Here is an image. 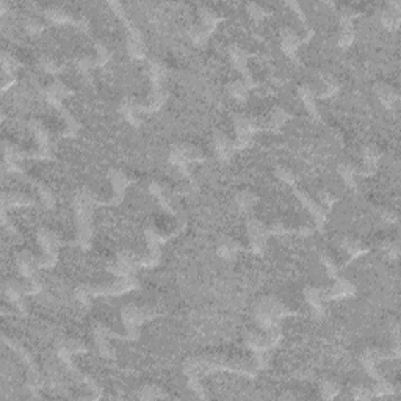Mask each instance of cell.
Masks as SVG:
<instances>
[{
    "mask_svg": "<svg viewBox=\"0 0 401 401\" xmlns=\"http://www.w3.org/2000/svg\"><path fill=\"white\" fill-rule=\"evenodd\" d=\"M109 179L113 187V195L109 199L101 198L93 190L88 187H82L73 195V212L75 220V243L82 251H90L93 246L94 237V210L96 207H118L121 206L128 188L130 185V179L128 174L116 168H111L109 171Z\"/></svg>",
    "mask_w": 401,
    "mask_h": 401,
    "instance_id": "obj_1",
    "label": "cell"
},
{
    "mask_svg": "<svg viewBox=\"0 0 401 401\" xmlns=\"http://www.w3.org/2000/svg\"><path fill=\"white\" fill-rule=\"evenodd\" d=\"M182 371L195 395L201 400H207L209 395L202 385V379L206 376L212 373H232V375L254 379L260 367L252 356L243 357L226 353H206L187 357L182 364Z\"/></svg>",
    "mask_w": 401,
    "mask_h": 401,
    "instance_id": "obj_2",
    "label": "cell"
},
{
    "mask_svg": "<svg viewBox=\"0 0 401 401\" xmlns=\"http://www.w3.org/2000/svg\"><path fill=\"white\" fill-rule=\"evenodd\" d=\"M185 228L187 220L180 221L179 226L171 230L170 234H164V232L154 228L152 224H147L144 228V240L147 248L146 254H137V252L129 249L119 251L113 262L107 265V271L116 278H125L132 276V274H135L140 270L154 269L161 260V246L170 242L171 238L178 237Z\"/></svg>",
    "mask_w": 401,
    "mask_h": 401,
    "instance_id": "obj_3",
    "label": "cell"
},
{
    "mask_svg": "<svg viewBox=\"0 0 401 401\" xmlns=\"http://www.w3.org/2000/svg\"><path fill=\"white\" fill-rule=\"evenodd\" d=\"M149 82L151 93L146 97V102L138 104L132 97H124L119 102L118 111L135 129L143 124V116L156 115L164 109L170 96L166 88V66L159 58L149 60Z\"/></svg>",
    "mask_w": 401,
    "mask_h": 401,
    "instance_id": "obj_4",
    "label": "cell"
},
{
    "mask_svg": "<svg viewBox=\"0 0 401 401\" xmlns=\"http://www.w3.org/2000/svg\"><path fill=\"white\" fill-rule=\"evenodd\" d=\"M401 357V339H400V326L398 323H395L393 326V347L392 348H367L362 351L361 361L362 369L365 373L371 378V381L375 383V385L371 387L373 398H387L397 395V387L393 385L389 379H385L381 371H379L378 365L383 361H397Z\"/></svg>",
    "mask_w": 401,
    "mask_h": 401,
    "instance_id": "obj_5",
    "label": "cell"
},
{
    "mask_svg": "<svg viewBox=\"0 0 401 401\" xmlns=\"http://www.w3.org/2000/svg\"><path fill=\"white\" fill-rule=\"evenodd\" d=\"M254 321L264 334L270 350H276L283 342V321L297 312L276 297L260 298L254 306Z\"/></svg>",
    "mask_w": 401,
    "mask_h": 401,
    "instance_id": "obj_6",
    "label": "cell"
},
{
    "mask_svg": "<svg viewBox=\"0 0 401 401\" xmlns=\"http://www.w3.org/2000/svg\"><path fill=\"white\" fill-rule=\"evenodd\" d=\"M288 119H292V115L284 107L273 109L266 118L235 113L232 116V124L235 129V151L238 152L249 147L252 144V138L260 132H279Z\"/></svg>",
    "mask_w": 401,
    "mask_h": 401,
    "instance_id": "obj_7",
    "label": "cell"
},
{
    "mask_svg": "<svg viewBox=\"0 0 401 401\" xmlns=\"http://www.w3.org/2000/svg\"><path fill=\"white\" fill-rule=\"evenodd\" d=\"M88 353V347L83 342L77 339H58L55 342V354H57L58 361L63 364V367L68 371L75 384L85 387V390L90 392L91 400H99L104 397L102 387L97 384L94 378L87 375L74 364V356Z\"/></svg>",
    "mask_w": 401,
    "mask_h": 401,
    "instance_id": "obj_8",
    "label": "cell"
},
{
    "mask_svg": "<svg viewBox=\"0 0 401 401\" xmlns=\"http://www.w3.org/2000/svg\"><path fill=\"white\" fill-rule=\"evenodd\" d=\"M39 94L43 96V99L51 105L54 110H57V113L65 123V130L60 133L61 138H77L79 137V132L82 129V125L79 123L73 111L66 107L65 99L66 97H71L75 94V91L73 88H69L65 82L61 79H54L52 83H49L47 87L41 88Z\"/></svg>",
    "mask_w": 401,
    "mask_h": 401,
    "instance_id": "obj_9",
    "label": "cell"
},
{
    "mask_svg": "<svg viewBox=\"0 0 401 401\" xmlns=\"http://www.w3.org/2000/svg\"><path fill=\"white\" fill-rule=\"evenodd\" d=\"M2 342L5 347H8L13 353L18 356L20 364H23V367L27 373L25 389L29 390L30 398L33 400L43 398L46 376H44V371L41 370L39 364L37 362V359H35V356L32 354V351L27 348L25 345H23L16 339H13V337H8L6 334H2Z\"/></svg>",
    "mask_w": 401,
    "mask_h": 401,
    "instance_id": "obj_10",
    "label": "cell"
},
{
    "mask_svg": "<svg viewBox=\"0 0 401 401\" xmlns=\"http://www.w3.org/2000/svg\"><path fill=\"white\" fill-rule=\"evenodd\" d=\"M274 175H276L283 184L290 187L292 193L295 195V198L300 201L302 209L312 216V220L315 223V229L319 232H323L328 223V212L320 206L319 201L314 199V196L309 195L306 190L300 185L297 175H295L290 168H287L284 165H278L274 168Z\"/></svg>",
    "mask_w": 401,
    "mask_h": 401,
    "instance_id": "obj_11",
    "label": "cell"
},
{
    "mask_svg": "<svg viewBox=\"0 0 401 401\" xmlns=\"http://www.w3.org/2000/svg\"><path fill=\"white\" fill-rule=\"evenodd\" d=\"M140 288V280L135 274L125 278H118L115 283L105 284H83L75 288V298L79 300L83 306L91 304V298H111V297H124L133 290Z\"/></svg>",
    "mask_w": 401,
    "mask_h": 401,
    "instance_id": "obj_12",
    "label": "cell"
},
{
    "mask_svg": "<svg viewBox=\"0 0 401 401\" xmlns=\"http://www.w3.org/2000/svg\"><path fill=\"white\" fill-rule=\"evenodd\" d=\"M166 315V309L164 306H138V304H125L121 307V321L125 328L124 340L135 342L140 339V331L147 321H152L160 316Z\"/></svg>",
    "mask_w": 401,
    "mask_h": 401,
    "instance_id": "obj_13",
    "label": "cell"
},
{
    "mask_svg": "<svg viewBox=\"0 0 401 401\" xmlns=\"http://www.w3.org/2000/svg\"><path fill=\"white\" fill-rule=\"evenodd\" d=\"M109 6L111 8V11L115 13V16L121 20L125 35H128V38H125V46H128V54L130 60L133 61L146 60L147 46L142 29H140L135 20L130 18L128 10H125V6L121 2H118V0H109Z\"/></svg>",
    "mask_w": 401,
    "mask_h": 401,
    "instance_id": "obj_14",
    "label": "cell"
},
{
    "mask_svg": "<svg viewBox=\"0 0 401 401\" xmlns=\"http://www.w3.org/2000/svg\"><path fill=\"white\" fill-rule=\"evenodd\" d=\"M206 160H207L206 154H204L198 146L185 142L174 143L170 147V152H168V161H170L175 170L182 174V178H184L193 188H196V182L192 178L190 166L193 164H204Z\"/></svg>",
    "mask_w": 401,
    "mask_h": 401,
    "instance_id": "obj_15",
    "label": "cell"
},
{
    "mask_svg": "<svg viewBox=\"0 0 401 401\" xmlns=\"http://www.w3.org/2000/svg\"><path fill=\"white\" fill-rule=\"evenodd\" d=\"M37 206V199L32 198L30 195L16 192V190H4L2 198H0V223H2L4 229L8 232L10 235L20 238L18 228L15 226L8 218V212L13 209H23V207H35Z\"/></svg>",
    "mask_w": 401,
    "mask_h": 401,
    "instance_id": "obj_16",
    "label": "cell"
},
{
    "mask_svg": "<svg viewBox=\"0 0 401 401\" xmlns=\"http://www.w3.org/2000/svg\"><path fill=\"white\" fill-rule=\"evenodd\" d=\"M37 240L41 246L43 254L38 257V269L39 270H51L58 264L60 248L65 242L61 240L57 232L49 229L46 226H41L37 230Z\"/></svg>",
    "mask_w": 401,
    "mask_h": 401,
    "instance_id": "obj_17",
    "label": "cell"
},
{
    "mask_svg": "<svg viewBox=\"0 0 401 401\" xmlns=\"http://www.w3.org/2000/svg\"><path fill=\"white\" fill-rule=\"evenodd\" d=\"M113 58V54H111L110 47L104 43V41L97 39L94 43V55H82V57H77L74 60V68L77 69V73L80 74L82 80L91 85L93 83V73L94 68H104L110 60Z\"/></svg>",
    "mask_w": 401,
    "mask_h": 401,
    "instance_id": "obj_18",
    "label": "cell"
},
{
    "mask_svg": "<svg viewBox=\"0 0 401 401\" xmlns=\"http://www.w3.org/2000/svg\"><path fill=\"white\" fill-rule=\"evenodd\" d=\"M223 19L224 18L218 15L215 10L209 8V6H201L199 20L187 30L188 38L192 39L195 46H204L209 41V38L212 37Z\"/></svg>",
    "mask_w": 401,
    "mask_h": 401,
    "instance_id": "obj_19",
    "label": "cell"
},
{
    "mask_svg": "<svg viewBox=\"0 0 401 401\" xmlns=\"http://www.w3.org/2000/svg\"><path fill=\"white\" fill-rule=\"evenodd\" d=\"M16 265L20 276L25 280H29L32 297L43 292V283H41V279L38 278V256L32 254V252L27 249L20 251L16 254Z\"/></svg>",
    "mask_w": 401,
    "mask_h": 401,
    "instance_id": "obj_20",
    "label": "cell"
},
{
    "mask_svg": "<svg viewBox=\"0 0 401 401\" xmlns=\"http://www.w3.org/2000/svg\"><path fill=\"white\" fill-rule=\"evenodd\" d=\"M246 234H248L249 240V251L254 256H264L269 246L270 234H269V224L260 221L259 218L248 216L246 218Z\"/></svg>",
    "mask_w": 401,
    "mask_h": 401,
    "instance_id": "obj_21",
    "label": "cell"
},
{
    "mask_svg": "<svg viewBox=\"0 0 401 401\" xmlns=\"http://www.w3.org/2000/svg\"><path fill=\"white\" fill-rule=\"evenodd\" d=\"M29 129L35 138V143H37V147H35V149H37L38 160H49V161L57 160V157H55V154H54L51 132L47 130L46 124L38 118H32L29 121Z\"/></svg>",
    "mask_w": 401,
    "mask_h": 401,
    "instance_id": "obj_22",
    "label": "cell"
},
{
    "mask_svg": "<svg viewBox=\"0 0 401 401\" xmlns=\"http://www.w3.org/2000/svg\"><path fill=\"white\" fill-rule=\"evenodd\" d=\"M93 339L99 356L109 359V361H115L116 353L115 350L111 348L110 340H124V334H118L116 331H111L107 325H104V323L96 321L93 325Z\"/></svg>",
    "mask_w": 401,
    "mask_h": 401,
    "instance_id": "obj_23",
    "label": "cell"
},
{
    "mask_svg": "<svg viewBox=\"0 0 401 401\" xmlns=\"http://www.w3.org/2000/svg\"><path fill=\"white\" fill-rule=\"evenodd\" d=\"M43 16L49 24L54 25H71L74 29L80 32H90V20L85 18H77L71 11H68L61 6H49V8L43 10Z\"/></svg>",
    "mask_w": 401,
    "mask_h": 401,
    "instance_id": "obj_24",
    "label": "cell"
},
{
    "mask_svg": "<svg viewBox=\"0 0 401 401\" xmlns=\"http://www.w3.org/2000/svg\"><path fill=\"white\" fill-rule=\"evenodd\" d=\"M229 57L232 61V66L235 68V71L242 75V82L246 83L251 91L257 88V82L254 79V75L251 73L249 68V54L245 51L240 44H230L229 46Z\"/></svg>",
    "mask_w": 401,
    "mask_h": 401,
    "instance_id": "obj_25",
    "label": "cell"
},
{
    "mask_svg": "<svg viewBox=\"0 0 401 401\" xmlns=\"http://www.w3.org/2000/svg\"><path fill=\"white\" fill-rule=\"evenodd\" d=\"M359 15H361V13L350 8V6H343V8H340V13H339L340 32H339V39H337V46L343 49V51L354 43V38H356L354 20Z\"/></svg>",
    "mask_w": 401,
    "mask_h": 401,
    "instance_id": "obj_26",
    "label": "cell"
},
{
    "mask_svg": "<svg viewBox=\"0 0 401 401\" xmlns=\"http://www.w3.org/2000/svg\"><path fill=\"white\" fill-rule=\"evenodd\" d=\"M4 293H5L6 300H8L11 304L18 309V312L23 316H27V314H29V309H27L25 298L32 297L30 285L18 283V280H15V279L5 280Z\"/></svg>",
    "mask_w": 401,
    "mask_h": 401,
    "instance_id": "obj_27",
    "label": "cell"
},
{
    "mask_svg": "<svg viewBox=\"0 0 401 401\" xmlns=\"http://www.w3.org/2000/svg\"><path fill=\"white\" fill-rule=\"evenodd\" d=\"M0 66H2V94L11 90L18 83V71L23 68V63L16 55L4 51L0 54Z\"/></svg>",
    "mask_w": 401,
    "mask_h": 401,
    "instance_id": "obj_28",
    "label": "cell"
},
{
    "mask_svg": "<svg viewBox=\"0 0 401 401\" xmlns=\"http://www.w3.org/2000/svg\"><path fill=\"white\" fill-rule=\"evenodd\" d=\"M383 154L376 144H364L361 149V166L359 168V178H373L379 170V161Z\"/></svg>",
    "mask_w": 401,
    "mask_h": 401,
    "instance_id": "obj_29",
    "label": "cell"
},
{
    "mask_svg": "<svg viewBox=\"0 0 401 401\" xmlns=\"http://www.w3.org/2000/svg\"><path fill=\"white\" fill-rule=\"evenodd\" d=\"M302 44H304L302 43V37L297 30H293L292 27H284V29L280 30V51H283L285 57L292 60L295 65H300L298 54Z\"/></svg>",
    "mask_w": 401,
    "mask_h": 401,
    "instance_id": "obj_30",
    "label": "cell"
},
{
    "mask_svg": "<svg viewBox=\"0 0 401 401\" xmlns=\"http://www.w3.org/2000/svg\"><path fill=\"white\" fill-rule=\"evenodd\" d=\"M147 188H149V193L159 202V206L164 209V212H166L173 218L182 216L178 206H175V201L173 199V195H171L170 190H168L166 185L160 184V182H157V180H152V182H149V187Z\"/></svg>",
    "mask_w": 401,
    "mask_h": 401,
    "instance_id": "obj_31",
    "label": "cell"
},
{
    "mask_svg": "<svg viewBox=\"0 0 401 401\" xmlns=\"http://www.w3.org/2000/svg\"><path fill=\"white\" fill-rule=\"evenodd\" d=\"M357 288L356 285L351 283V280L345 279L343 276H339L337 279L333 280V285L331 287H325V301H340V300H347V298H353L356 297Z\"/></svg>",
    "mask_w": 401,
    "mask_h": 401,
    "instance_id": "obj_32",
    "label": "cell"
},
{
    "mask_svg": "<svg viewBox=\"0 0 401 401\" xmlns=\"http://www.w3.org/2000/svg\"><path fill=\"white\" fill-rule=\"evenodd\" d=\"M304 300L312 309L314 316L316 320L325 319L326 315V301H325V287H315V285H306L304 287Z\"/></svg>",
    "mask_w": 401,
    "mask_h": 401,
    "instance_id": "obj_33",
    "label": "cell"
},
{
    "mask_svg": "<svg viewBox=\"0 0 401 401\" xmlns=\"http://www.w3.org/2000/svg\"><path fill=\"white\" fill-rule=\"evenodd\" d=\"M315 226L311 224H302V226H292V224H285L280 221H274L269 224V234L270 237H287V235H297L301 238L311 237L315 232Z\"/></svg>",
    "mask_w": 401,
    "mask_h": 401,
    "instance_id": "obj_34",
    "label": "cell"
},
{
    "mask_svg": "<svg viewBox=\"0 0 401 401\" xmlns=\"http://www.w3.org/2000/svg\"><path fill=\"white\" fill-rule=\"evenodd\" d=\"M214 146H215L218 160H220L224 165H228L232 160V157L237 154L235 147H234V140H230L228 137V133L223 132L221 129L214 130Z\"/></svg>",
    "mask_w": 401,
    "mask_h": 401,
    "instance_id": "obj_35",
    "label": "cell"
},
{
    "mask_svg": "<svg viewBox=\"0 0 401 401\" xmlns=\"http://www.w3.org/2000/svg\"><path fill=\"white\" fill-rule=\"evenodd\" d=\"M19 178L23 179L25 184H29L35 190V192L38 193L41 204H43L46 210H54L55 209V204H57V201H55V195L52 192V188L49 187L46 182L39 180L38 178H33V175L27 174V173H24L23 175H19Z\"/></svg>",
    "mask_w": 401,
    "mask_h": 401,
    "instance_id": "obj_36",
    "label": "cell"
},
{
    "mask_svg": "<svg viewBox=\"0 0 401 401\" xmlns=\"http://www.w3.org/2000/svg\"><path fill=\"white\" fill-rule=\"evenodd\" d=\"M373 91H375L379 102H381V105L387 111H395L398 109L401 97L395 87H392L385 82H376L375 85H373Z\"/></svg>",
    "mask_w": 401,
    "mask_h": 401,
    "instance_id": "obj_37",
    "label": "cell"
},
{
    "mask_svg": "<svg viewBox=\"0 0 401 401\" xmlns=\"http://www.w3.org/2000/svg\"><path fill=\"white\" fill-rule=\"evenodd\" d=\"M298 91V96H300V99L302 102V105H304V109L307 110V113L309 116H311L314 121H323V118H321V113H320V109H319V104H316V91L312 85H309V83H302V85H300L297 88Z\"/></svg>",
    "mask_w": 401,
    "mask_h": 401,
    "instance_id": "obj_38",
    "label": "cell"
},
{
    "mask_svg": "<svg viewBox=\"0 0 401 401\" xmlns=\"http://www.w3.org/2000/svg\"><path fill=\"white\" fill-rule=\"evenodd\" d=\"M337 245H339V248H342L348 254V260L345 265H348L353 262V260L365 256L370 251L367 245H364L361 240H357V238L348 237V235L337 237Z\"/></svg>",
    "mask_w": 401,
    "mask_h": 401,
    "instance_id": "obj_39",
    "label": "cell"
},
{
    "mask_svg": "<svg viewBox=\"0 0 401 401\" xmlns=\"http://www.w3.org/2000/svg\"><path fill=\"white\" fill-rule=\"evenodd\" d=\"M381 24L389 32H397L401 24V2L392 0L381 10Z\"/></svg>",
    "mask_w": 401,
    "mask_h": 401,
    "instance_id": "obj_40",
    "label": "cell"
},
{
    "mask_svg": "<svg viewBox=\"0 0 401 401\" xmlns=\"http://www.w3.org/2000/svg\"><path fill=\"white\" fill-rule=\"evenodd\" d=\"M243 251L245 246L232 237H223L216 246V254L224 260H234Z\"/></svg>",
    "mask_w": 401,
    "mask_h": 401,
    "instance_id": "obj_41",
    "label": "cell"
},
{
    "mask_svg": "<svg viewBox=\"0 0 401 401\" xmlns=\"http://www.w3.org/2000/svg\"><path fill=\"white\" fill-rule=\"evenodd\" d=\"M257 202H259V196L248 188L240 190V192L234 196L235 207L245 215H249L252 212V209L257 206Z\"/></svg>",
    "mask_w": 401,
    "mask_h": 401,
    "instance_id": "obj_42",
    "label": "cell"
},
{
    "mask_svg": "<svg viewBox=\"0 0 401 401\" xmlns=\"http://www.w3.org/2000/svg\"><path fill=\"white\" fill-rule=\"evenodd\" d=\"M320 80H321V91L316 93V99L319 101H325L329 99V97H334L337 93L340 91V83L339 80L335 79L333 74L329 73H320Z\"/></svg>",
    "mask_w": 401,
    "mask_h": 401,
    "instance_id": "obj_43",
    "label": "cell"
},
{
    "mask_svg": "<svg viewBox=\"0 0 401 401\" xmlns=\"http://www.w3.org/2000/svg\"><path fill=\"white\" fill-rule=\"evenodd\" d=\"M337 173H339L343 184L350 190H357V180H359V168L351 164V161H342L337 166Z\"/></svg>",
    "mask_w": 401,
    "mask_h": 401,
    "instance_id": "obj_44",
    "label": "cell"
},
{
    "mask_svg": "<svg viewBox=\"0 0 401 401\" xmlns=\"http://www.w3.org/2000/svg\"><path fill=\"white\" fill-rule=\"evenodd\" d=\"M137 398L142 400V401L165 400V398H170V393H168L165 389H161L160 385L147 384V385L140 387V390L137 392Z\"/></svg>",
    "mask_w": 401,
    "mask_h": 401,
    "instance_id": "obj_45",
    "label": "cell"
},
{
    "mask_svg": "<svg viewBox=\"0 0 401 401\" xmlns=\"http://www.w3.org/2000/svg\"><path fill=\"white\" fill-rule=\"evenodd\" d=\"M39 66L43 68L44 73L54 75L55 79H57L60 74L65 73L66 68H68V65H66L65 61L55 60L54 57H49V55H43V57L39 58Z\"/></svg>",
    "mask_w": 401,
    "mask_h": 401,
    "instance_id": "obj_46",
    "label": "cell"
},
{
    "mask_svg": "<svg viewBox=\"0 0 401 401\" xmlns=\"http://www.w3.org/2000/svg\"><path fill=\"white\" fill-rule=\"evenodd\" d=\"M319 259H320V264L323 265V269H325L326 274L331 279L334 280L340 276V266L335 262V259L329 254V252L321 251L319 254Z\"/></svg>",
    "mask_w": 401,
    "mask_h": 401,
    "instance_id": "obj_47",
    "label": "cell"
},
{
    "mask_svg": "<svg viewBox=\"0 0 401 401\" xmlns=\"http://www.w3.org/2000/svg\"><path fill=\"white\" fill-rule=\"evenodd\" d=\"M340 390H342L340 384L337 383V381H334V379H331V378L321 379V383H320V397L323 400H334L335 397L340 395Z\"/></svg>",
    "mask_w": 401,
    "mask_h": 401,
    "instance_id": "obj_48",
    "label": "cell"
},
{
    "mask_svg": "<svg viewBox=\"0 0 401 401\" xmlns=\"http://www.w3.org/2000/svg\"><path fill=\"white\" fill-rule=\"evenodd\" d=\"M44 376H47V379H49L47 383H49V385L52 387V389L58 390V392H61V393L66 390L65 379H63V375L57 370V367H55V365L51 364V367H49V364H47V369H46Z\"/></svg>",
    "mask_w": 401,
    "mask_h": 401,
    "instance_id": "obj_49",
    "label": "cell"
},
{
    "mask_svg": "<svg viewBox=\"0 0 401 401\" xmlns=\"http://www.w3.org/2000/svg\"><path fill=\"white\" fill-rule=\"evenodd\" d=\"M228 91H229V94L240 104H245L246 101H248V96L251 93V90L246 87V83L242 80L230 82L228 85Z\"/></svg>",
    "mask_w": 401,
    "mask_h": 401,
    "instance_id": "obj_50",
    "label": "cell"
},
{
    "mask_svg": "<svg viewBox=\"0 0 401 401\" xmlns=\"http://www.w3.org/2000/svg\"><path fill=\"white\" fill-rule=\"evenodd\" d=\"M285 5L290 8L295 15H297V19L301 23V25L304 27V30L306 33H311V32H315L312 27H309V23H307V15H306V11L304 8H302L301 4L300 2H295V0H287Z\"/></svg>",
    "mask_w": 401,
    "mask_h": 401,
    "instance_id": "obj_51",
    "label": "cell"
},
{
    "mask_svg": "<svg viewBox=\"0 0 401 401\" xmlns=\"http://www.w3.org/2000/svg\"><path fill=\"white\" fill-rule=\"evenodd\" d=\"M246 13H248L249 18L254 19V20H264L265 18L271 16V10H269L266 6L256 4V2L246 4Z\"/></svg>",
    "mask_w": 401,
    "mask_h": 401,
    "instance_id": "obj_52",
    "label": "cell"
},
{
    "mask_svg": "<svg viewBox=\"0 0 401 401\" xmlns=\"http://www.w3.org/2000/svg\"><path fill=\"white\" fill-rule=\"evenodd\" d=\"M379 249H381V252L385 256V259L389 260V262H398V257H400V243L398 242L387 240L381 243Z\"/></svg>",
    "mask_w": 401,
    "mask_h": 401,
    "instance_id": "obj_53",
    "label": "cell"
},
{
    "mask_svg": "<svg viewBox=\"0 0 401 401\" xmlns=\"http://www.w3.org/2000/svg\"><path fill=\"white\" fill-rule=\"evenodd\" d=\"M316 201H319L320 206L326 210V212H331L333 210V207L337 204V199L335 196L329 192V190L326 188H321L319 190V195H316Z\"/></svg>",
    "mask_w": 401,
    "mask_h": 401,
    "instance_id": "obj_54",
    "label": "cell"
},
{
    "mask_svg": "<svg viewBox=\"0 0 401 401\" xmlns=\"http://www.w3.org/2000/svg\"><path fill=\"white\" fill-rule=\"evenodd\" d=\"M23 25H24V30L29 35H32V37H35V35L43 33V30L46 29V24H43L41 20H38L37 18H33V16H25Z\"/></svg>",
    "mask_w": 401,
    "mask_h": 401,
    "instance_id": "obj_55",
    "label": "cell"
},
{
    "mask_svg": "<svg viewBox=\"0 0 401 401\" xmlns=\"http://www.w3.org/2000/svg\"><path fill=\"white\" fill-rule=\"evenodd\" d=\"M376 212H378L379 220H381V223H384V224H389V226H392V224L398 223V214L395 212V210L376 207Z\"/></svg>",
    "mask_w": 401,
    "mask_h": 401,
    "instance_id": "obj_56",
    "label": "cell"
},
{
    "mask_svg": "<svg viewBox=\"0 0 401 401\" xmlns=\"http://www.w3.org/2000/svg\"><path fill=\"white\" fill-rule=\"evenodd\" d=\"M351 397L354 400H373V392H371V387H362V385H356L353 387V390H351Z\"/></svg>",
    "mask_w": 401,
    "mask_h": 401,
    "instance_id": "obj_57",
    "label": "cell"
}]
</instances>
